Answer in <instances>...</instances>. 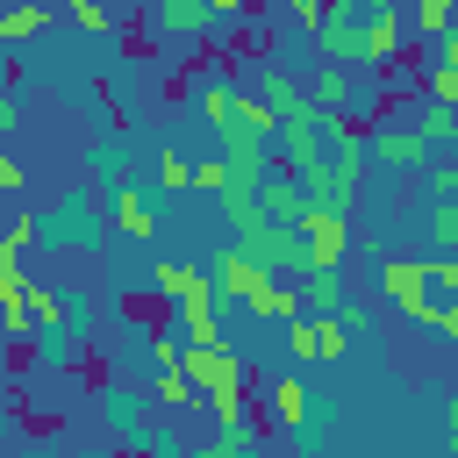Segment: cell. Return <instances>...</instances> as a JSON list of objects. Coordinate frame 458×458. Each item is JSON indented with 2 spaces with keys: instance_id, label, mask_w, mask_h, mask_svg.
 <instances>
[{
  "instance_id": "6da1fadb",
  "label": "cell",
  "mask_w": 458,
  "mask_h": 458,
  "mask_svg": "<svg viewBox=\"0 0 458 458\" xmlns=\"http://www.w3.org/2000/svg\"><path fill=\"white\" fill-rule=\"evenodd\" d=\"M193 100H200L208 129L222 136V150H272V157H279V114H272L258 93H236L229 79H200Z\"/></svg>"
},
{
  "instance_id": "7a4b0ae2",
  "label": "cell",
  "mask_w": 458,
  "mask_h": 458,
  "mask_svg": "<svg viewBox=\"0 0 458 458\" xmlns=\"http://www.w3.org/2000/svg\"><path fill=\"white\" fill-rule=\"evenodd\" d=\"M315 50L329 64H351V72H372V29H365V0H329L322 21L308 29Z\"/></svg>"
},
{
  "instance_id": "3957f363",
  "label": "cell",
  "mask_w": 458,
  "mask_h": 458,
  "mask_svg": "<svg viewBox=\"0 0 458 458\" xmlns=\"http://www.w3.org/2000/svg\"><path fill=\"white\" fill-rule=\"evenodd\" d=\"M365 157H372V143H351L344 157H329V165H315L301 186H308V208H322V215H351V200H358V186H365Z\"/></svg>"
},
{
  "instance_id": "277c9868",
  "label": "cell",
  "mask_w": 458,
  "mask_h": 458,
  "mask_svg": "<svg viewBox=\"0 0 458 458\" xmlns=\"http://www.w3.org/2000/svg\"><path fill=\"white\" fill-rule=\"evenodd\" d=\"M36 229L50 243H64V250H100V222H93V200L86 193H64V200L36 208Z\"/></svg>"
},
{
  "instance_id": "5b68a950",
  "label": "cell",
  "mask_w": 458,
  "mask_h": 458,
  "mask_svg": "<svg viewBox=\"0 0 458 458\" xmlns=\"http://www.w3.org/2000/svg\"><path fill=\"white\" fill-rule=\"evenodd\" d=\"M236 250H243V258H258L272 279H279V272H308V236H301V229H286V222H258L250 236H236Z\"/></svg>"
},
{
  "instance_id": "8992f818",
  "label": "cell",
  "mask_w": 458,
  "mask_h": 458,
  "mask_svg": "<svg viewBox=\"0 0 458 458\" xmlns=\"http://www.w3.org/2000/svg\"><path fill=\"white\" fill-rule=\"evenodd\" d=\"M365 143H372V157H379L386 172H429V165H437V150H429V136H422L415 122H379Z\"/></svg>"
},
{
  "instance_id": "52a82bcc",
  "label": "cell",
  "mask_w": 458,
  "mask_h": 458,
  "mask_svg": "<svg viewBox=\"0 0 458 458\" xmlns=\"http://www.w3.org/2000/svg\"><path fill=\"white\" fill-rule=\"evenodd\" d=\"M344 322L336 315H301V322H286V358L293 365H329V358H344Z\"/></svg>"
},
{
  "instance_id": "ba28073f",
  "label": "cell",
  "mask_w": 458,
  "mask_h": 458,
  "mask_svg": "<svg viewBox=\"0 0 458 458\" xmlns=\"http://www.w3.org/2000/svg\"><path fill=\"white\" fill-rule=\"evenodd\" d=\"M179 372L200 386V401H222V394H243V365L222 351V344H193L186 358H179Z\"/></svg>"
},
{
  "instance_id": "9c48e42d",
  "label": "cell",
  "mask_w": 458,
  "mask_h": 458,
  "mask_svg": "<svg viewBox=\"0 0 458 458\" xmlns=\"http://www.w3.org/2000/svg\"><path fill=\"white\" fill-rule=\"evenodd\" d=\"M308 93H315V107H322V114H344V122H351L358 107H372V86H365L351 64H322V72L308 79Z\"/></svg>"
},
{
  "instance_id": "30bf717a",
  "label": "cell",
  "mask_w": 458,
  "mask_h": 458,
  "mask_svg": "<svg viewBox=\"0 0 458 458\" xmlns=\"http://www.w3.org/2000/svg\"><path fill=\"white\" fill-rule=\"evenodd\" d=\"M301 236H308V272H344V250H351V215H322V208H308Z\"/></svg>"
},
{
  "instance_id": "8fae6325",
  "label": "cell",
  "mask_w": 458,
  "mask_h": 458,
  "mask_svg": "<svg viewBox=\"0 0 458 458\" xmlns=\"http://www.w3.org/2000/svg\"><path fill=\"white\" fill-rule=\"evenodd\" d=\"M379 293L401 308V315H415V322H429V286H422V258H379Z\"/></svg>"
},
{
  "instance_id": "7c38bea8",
  "label": "cell",
  "mask_w": 458,
  "mask_h": 458,
  "mask_svg": "<svg viewBox=\"0 0 458 458\" xmlns=\"http://www.w3.org/2000/svg\"><path fill=\"white\" fill-rule=\"evenodd\" d=\"M208 279H215V293H222V301H250V293H258L272 272H265L258 258H243L236 243H222V250L208 258Z\"/></svg>"
},
{
  "instance_id": "4fadbf2b",
  "label": "cell",
  "mask_w": 458,
  "mask_h": 458,
  "mask_svg": "<svg viewBox=\"0 0 458 458\" xmlns=\"http://www.w3.org/2000/svg\"><path fill=\"white\" fill-rule=\"evenodd\" d=\"M208 29H215L208 0H150V36L157 43H186V36H208Z\"/></svg>"
},
{
  "instance_id": "5bb4252c",
  "label": "cell",
  "mask_w": 458,
  "mask_h": 458,
  "mask_svg": "<svg viewBox=\"0 0 458 458\" xmlns=\"http://www.w3.org/2000/svg\"><path fill=\"white\" fill-rule=\"evenodd\" d=\"M315 165H329V143H322V114H315V122H286V129H279V172L308 179Z\"/></svg>"
},
{
  "instance_id": "9a60e30c",
  "label": "cell",
  "mask_w": 458,
  "mask_h": 458,
  "mask_svg": "<svg viewBox=\"0 0 458 458\" xmlns=\"http://www.w3.org/2000/svg\"><path fill=\"white\" fill-rule=\"evenodd\" d=\"M258 100L279 114V129H286V122H315V114H322V107H315V93H308V86H293L286 72H265V79H258Z\"/></svg>"
},
{
  "instance_id": "2e32d148",
  "label": "cell",
  "mask_w": 458,
  "mask_h": 458,
  "mask_svg": "<svg viewBox=\"0 0 458 458\" xmlns=\"http://www.w3.org/2000/svg\"><path fill=\"white\" fill-rule=\"evenodd\" d=\"M258 200H265V222H286V229L308 222V186H301L293 172H279V165H272V179L258 186Z\"/></svg>"
},
{
  "instance_id": "e0dca14e",
  "label": "cell",
  "mask_w": 458,
  "mask_h": 458,
  "mask_svg": "<svg viewBox=\"0 0 458 458\" xmlns=\"http://www.w3.org/2000/svg\"><path fill=\"white\" fill-rule=\"evenodd\" d=\"M150 279H157V293H165L172 308H193V301H222V293H215V279H208V265H157Z\"/></svg>"
},
{
  "instance_id": "ac0fdd59",
  "label": "cell",
  "mask_w": 458,
  "mask_h": 458,
  "mask_svg": "<svg viewBox=\"0 0 458 458\" xmlns=\"http://www.w3.org/2000/svg\"><path fill=\"white\" fill-rule=\"evenodd\" d=\"M265 422H272V429H308V422H315V415H308V386H301L293 372L265 386Z\"/></svg>"
},
{
  "instance_id": "d6986e66",
  "label": "cell",
  "mask_w": 458,
  "mask_h": 458,
  "mask_svg": "<svg viewBox=\"0 0 458 458\" xmlns=\"http://www.w3.org/2000/svg\"><path fill=\"white\" fill-rule=\"evenodd\" d=\"M114 222H122V236H157V193H143V186H114Z\"/></svg>"
},
{
  "instance_id": "ffe728a7",
  "label": "cell",
  "mask_w": 458,
  "mask_h": 458,
  "mask_svg": "<svg viewBox=\"0 0 458 458\" xmlns=\"http://www.w3.org/2000/svg\"><path fill=\"white\" fill-rule=\"evenodd\" d=\"M243 308H250L258 322H301V315H308V301H301V286H279V279H265V286H258V293H250Z\"/></svg>"
},
{
  "instance_id": "44dd1931",
  "label": "cell",
  "mask_w": 458,
  "mask_h": 458,
  "mask_svg": "<svg viewBox=\"0 0 458 458\" xmlns=\"http://www.w3.org/2000/svg\"><path fill=\"white\" fill-rule=\"evenodd\" d=\"M365 29H372V72L394 64V50H401V7L394 0H365Z\"/></svg>"
},
{
  "instance_id": "7402d4cb",
  "label": "cell",
  "mask_w": 458,
  "mask_h": 458,
  "mask_svg": "<svg viewBox=\"0 0 458 458\" xmlns=\"http://www.w3.org/2000/svg\"><path fill=\"white\" fill-rule=\"evenodd\" d=\"M422 286H429V329L458 308V258H422Z\"/></svg>"
},
{
  "instance_id": "603a6c76",
  "label": "cell",
  "mask_w": 458,
  "mask_h": 458,
  "mask_svg": "<svg viewBox=\"0 0 458 458\" xmlns=\"http://www.w3.org/2000/svg\"><path fill=\"white\" fill-rule=\"evenodd\" d=\"M193 458H258V422L243 415V422H229V429H215Z\"/></svg>"
},
{
  "instance_id": "cb8c5ba5",
  "label": "cell",
  "mask_w": 458,
  "mask_h": 458,
  "mask_svg": "<svg viewBox=\"0 0 458 458\" xmlns=\"http://www.w3.org/2000/svg\"><path fill=\"white\" fill-rule=\"evenodd\" d=\"M415 129L429 136V150H451V143H458V107H444V100H422V107H415Z\"/></svg>"
},
{
  "instance_id": "d4e9b609",
  "label": "cell",
  "mask_w": 458,
  "mask_h": 458,
  "mask_svg": "<svg viewBox=\"0 0 458 458\" xmlns=\"http://www.w3.org/2000/svg\"><path fill=\"white\" fill-rule=\"evenodd\" d=\"M301 301H308V315H336L344 308V272H308Z\"/></svg>"
},
{
  "instance_id": "484cf974",
  "label": "cell",
  "mask_w": 458,
  "mask_h": 458,
  "mask_svg": "<svg viewBox=\"0 0 458 458\" xmlns=\"http://www.w3.org/2000/svg\"><path fill=\"white\" fill-rule=\"evenodd\" d=\"M215 308H222V301H193V308H179V336H186V351H193V344H222Z\"/></svg>"
},
{
  "instance_id": "4316f807",
  "label": "cell",
  "mask_w": 458,
  "mask_h": 458,
  "mask_svg": "<svg viewBox=\"0 0 458 458\" xmlns=\"http://www.w3.org/2000/svg\"><path fill=\"white\" fill-rule=\"evenodd\" d=\"M100 422H107L114 437H143V408H136V394H100Z\"/></svg>"
},
{
  "instance_id": "83f0119b",
  "label": "cell",
  "mask_w": 458,
  "mask_h": 458,
  "mask_svg": "<svg viewBox=\"0 0 458 458\" xmlns=\"http://www.w3.org/2000/svg\"><path fill=\"white\" fill-rule=\"evenodd\" d=\"M415 29H422V36H429V50H437V43L458 29V0H415Z\"/></svg>"
},
{
  "instance_id": "f1b7e54d",
  "label": "cell",
  "mask_w": 458,
  "mask_h": 458,
  "mask_svg": "<svg viewBox=\"0 0 458 458\" xmlns=\"http://www.w3.org/2000/svg\"><path fill=\"white\" fill-rule=\"evenodd\" d=\"M222 215H229V243H236V236H250L265 222V200L258 193H222Z\"/></svg>"
},
{
  "instance_id": "f546056e",
  "label": "cell",
  "mask_w": 458,
  "mask_h": 458,
  "mask_svg": "<svg viewBox=\"0 0 458 458\" xmlns=\"http://www.w3.org/2000/svg\"><path fill=\"white\" fill-rule=\"evenodd\" d=\"M36 29H50V7H36V0H21V7H7V21H0V36H7V43H29Z\"/></svg>"
},
{
  "instance_id": "4dcf8cb0",
  "label": "cell",
  "mask_w": 458,
  "mask_h": 458,
  "mask_svg": "<svg viewBox=\"0 0 458 458\" xmlns=\"http://www.w3.org/2000/svg\"><path fill=\"white\" fill-rule=\"evenodd\" d=\"M150 401H165V408H200V386H193L186 372H157V386H150Z\"/></svg>"
},
{
  "instance_id": "1f68e13d",
  "label": "cell",
  "mask_w": 458,
  "mask_h": 458,
  "mask_svg": "<svg viewBox=\"0 0 458 458\" xmlns=\"http://www.w3.org/2000/svg\"><path fill=\"white\" fill-rule=\"evenodd\" d=\"M229 179H236V172H229V157H222V150H215V157H200V165H193V186H200V193H215V200H222V193H229Z\"/></svg>"
},
{
  "instance_id": "d6a6232c",
  "label": "cell",
  "mask_w": 458,
  "mask_h": 458,
  "mask_svg": "<svg viewBox=\"0 0 458 458\" xmlns=\"http://www.w3.org/2000/svg\"><path fill=\"white\" fill-rule=\"evenodd\" d=\"M157 186H165V193H186V186H193V165L165 150V157H157Z\"/></svg>"
},
{
  "instance_id": "836d02e7",
  "label": "cell",
  "mask_w": 458,
  "mask_h": 458,
  "mask_svg": "<svg viewBox=\"0 0 458 458\" xmlns=\"http://www.w3.org/2000/svg\"><path fill=\"white\" fill-rule=\"evenodd\" d=\"M422 79H429V100L458 107V72H451V64H437V57H429V72H422Z\"/></svg>"
},
{
  "instance_id": "e575fe53",
  "label": "cell",
  "mask_w": 458,
  "mask_h": 458,
  "mask_svg": "<svg viewBox=\"0 0 458 458\" xmlns=\"http://www.w3.org/2000/svg\"><path fill=\"white\" fill-rule=\"evenodd\" d=\"M72 21H79V29H86V36H107V29H114V21H107V7H100V0H72Z\"/></svg>"
},
{
  "instance_id": "d590c367",
  "label": "cell",
  "mask_w": 458,
  "mask_h": 458,
  "mask_svg": "<svg viewBox=\"0 0 458 458\" xmlns=\"http://www.w3.org/2000/svg\"><path fill=\"white\" fill-rule=\"evenodd\" d=\"M14 129H21V93L7 86V93H0V136H14Z\"/></svg>"
},
{
  "instance_id": "8d00e7d4",
  "label": "cell",
  "mask_w": 458,
  "mask_h": 458,
  "mask_svg": "<svg viewBox=\"0 0 458 458\" xmlns=\"http://www.w3.org/2000/svg\"><path fill=\"white\" fill-rule=\"evenodd\" d=\"M336 322L358 336V329H372V308H365V301H344V308H336Z\"/></svg>"
},
{
  "instance_id": "74e56055",
  "label": "cell",
  "mask_w": 458,
  "mask_h": 458,
  "mask_svg": "<svg viewBox=\"0 0 458 458\" xmlns=\"http://www.w3.org/2000/svg\"><path fill=\"white\" fill-rule=\"evenodd\" d=\"M21 186H29V172H21L14 157H0V193H21Z\"/></svg>"
},
{
  "instance_id": "f35d334b",
  "label": "cell",
  "mask_w": 458,
  "mask_h": 458,
  "mask_svg": "<svg viewBox=\"0 0 458 458\" xmlns=\"http://www.w3.org/2000/svg\"><path fill=\"white\" fill-rule=\"evenodd\" d=\"M286 7H293V21H308V29H315V21H322V7H329V0H286Z\"/></svg>"
},
{
  "instance_id": "ab89813d",
  "label": "cell",
  "mask_w": 458,
  "mask_h": 458,
  "mask_svg": "<svg viewBox=\"0 0 458 458\" xmlns=\"http://www.w3.org/2000/svg\"><path fill=\"white\" fill-rule=\"evenodd\" d=\"M437 64H451V72H458V29H451V36L437 43Z\"/></svg>"
},
{
  "instance_id": "60d3db41",
  "label": "cell",
  "mask_w": 458,
  "mask_h": 458,
  "mask_svg": "<svg viewBox=\"0 0 458 458\" xmlns=\"http://www.w3.org/2000/svg\"><path fill=\"white\" fill-rule=\"evenodd\" d=\"M444 429H451V451H458V394L444 401Z\"/></svg>"
},
{
  "instance_id": "b9f144b4",
  "label": "cell",
  "mask_w": 458,
  "mask_h": 458,
  "mask_svg": "<svg viewBox=\"0 0 458 458\" xmlns=\"http://www.w3.org/2000/svg\"><path fill=\"white\" fill-rule=\"evenodd\" d=\"M437 329H444V336H451V344H458V308H451V315H444V322H437Z\"/></svg>"
},
{
  "instance_id": "7bdbcfd3",
  "label": "cell",
  "mask_w": 458,
  "mask_h": 458,
  "mask_svg": "<svg viewBox=\"0 0 458 458\" xmlns=\"http://www.w3.org/2000/svg\"><path fill=\"white\" fill-rule=\"evenodd\" d=\"M208 7H215V14H236V7H243V0H208Z\"/></svg>"
},
{
  "instance_id": "ee69618b",
  "label": "cell",
  "mask_w": 458,
  "mask_h": 458,
  "mask_svg": "<svg viewBox=\"0 0 458 458\" xmlns=\"http://www.w3.org/2000/svg\"><path fill=\"white\" fill-rule=\"evenodd\" d=\"M444 157H458V143H451V150H444Z\"/></svg>"
}]
</instances>
